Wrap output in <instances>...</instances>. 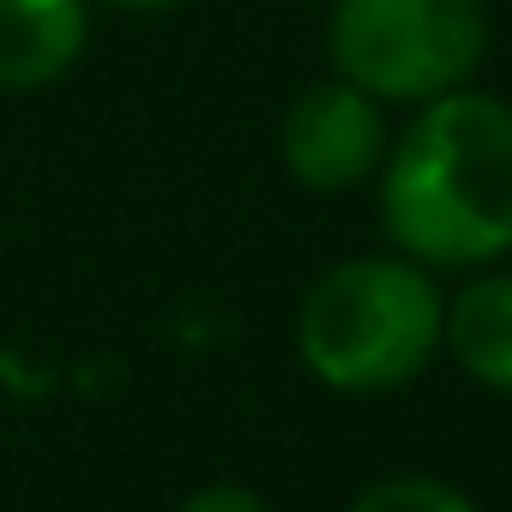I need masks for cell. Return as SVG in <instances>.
Wrapping results in <instances>:
<instances>
[{
    "label": "cell",
    "mask_w": 512,
    "mask_h": 512,
    "mask_svg": "<svg viewBox=\"0 0 512 512\" xmlns=\"http://www.w3.org/2000/svg\"><path fill=\"white\" fill-rule=\"evenodd\" d=\"M374 199L392 253L434 278L512 260V103L482 85L416 103L392 127Z\"/></svg>",
    "instance_id": "cell-1"
},
{
    "label": "cell",
    "mask_w": 512,
    "mask_h": 512,
    "mask_svg": "<svg viewBox=\"0 0 512 512\" xmlns=\"http://www.w3.org/2000/svg\"><path fill=\"white\" fill-rule=\"evenodd\" d=\"M440 284L404 253H350L296 308V356L338 398H380L422 380L440 356Z\"/></svg>",
    "instance_id": "cell-2"
},
{
    "label": "cell",
    "mask_w": 512,
    "mask_h": 512,
    "mask_svg": "<svg viewBox=\"0 0 512 512\" xmlns=\"http://www.w3.org/2000/svg\"><path fill=\"white\" fill-rule=\"evenodd\" d=\"M494 25L488 0H326V61L386 109L476 85Z\"/></svg>",
    "instance_id": "cell-3"
},
{
    "label": "cell",
    "mask_w": 512,
    "mask_h": 512,
    "mask_svg": "<svg viewBox=\"0 0 512 512\" xmlns=\"http://www.w3.org/2000/svg\"><path fill=\"white\" fill-rule=\"evenodd\" d=\"M392 145V109L350 79L308 85L278 121V163L308 193H356L380 175Z\"/></svg>",
    "instance_id": "cell-4"
},
{
    "label": "cell",
    "mask_w": 512,
    "mask_h": 512,
    "mask_svg": "<svg viewBox=\"0 0 512 512\" xmlns=\"http://www.w3.org/2000/svg\"><path fill=\"white\" fill-rule=\"evenodd\" d=\"M97 37L91 0H0V91L37 97L79 73Z\"/></svg>",
    "instance_id": "cell-5"
},
{
    "label": "cell",
    "mask_w": 512,
    "mask_h": 512,
    "mask_svg": "<svg viewBox=\"0 0 512 512\" xmlns=\"http://www.w3.org/2000/svg\"><path fill=\"white\" fill-rule=\"evenodd\" d=\"M440 350L476 386L512 398V272H464V284L440 308Z\"/></svg>",
    "instance_id": "cell-6"
},
{
    "label": "cell",
    "mask_w": 512,
    "mask_h": 512,
    "mask_svg": "<svg viewBox=\"0 0 512 512\" xmlns=\"http://www.w3.org/2000/svg\"><path fill=\"white\" fill-rule=\"evenodd\" d=\"M344 512H476V500L440 476H386L362 488Z\"/></svg>",
    "instance_id": "cell-7"
},
{
    "label": "cell",
    "mask_w": 512,
    "mask_h": 512,
    "mask_svg": "<svg viewBox=\"0 0 512 512\" xmlns=\"http://www.w3.org/2000/svg\"><path fill=\"white\" fill-rule=\"evenodd\" d=\"M175 512H272V500L260 488H247V482H205Z\"/></svg>",
    "instance_id": "cell-8"
},
{
    "label": "cell",
    "mask_w": 512,
    "mask_h": 512,
    "mask_svg": "<svg viewBox=\"0 0 512 512\" xmlns=\"http://www.w3.org/2000/svg\"><path fill=\"white\" fill-rule=\"evenodd\" d=\"M91 7L133 13V19H157V13H181V7H193V0H91Z\"/></svg>",
    "instance_id": "cell-9"
},
{
    "label": "cell",
    "mask_w": 512,
    "mask_h": 512,
    "mask_svg": "<svg viewBox=\"0 0 512 512\" xmlns=\"http://www.w3.org/2000/svg\"><path fill=\"white\" fill-rule=\"evenodd\" d=\"M284 7H320V0H284Z\"/></svg>",
    "instance_id": "cell-10"
}]
</instances>
